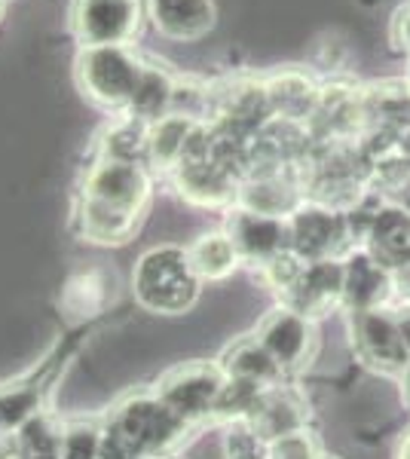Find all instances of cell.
I'll return each mask as SVG.
<instances>
[{"mask_svg":"<svg viewBox=\"0 0 410 459\" xmlns=\"http://www.w3.org/2000/svg\"><path fill=\"white\" fill-rule=\"evenodd\" d=\"M101 432H104V429H99V426H86V423H77V426L65 429L62 459H99Z\"/></svg>","mask_w":410,"mask_h":459,"instance_id":"4316f807","label":"cell"},{"mask_svg":"<svg viewBox=\"0 0 410 459\" xmlns=\"http://www.w3.org/2000/svg\"><path fill=\"white\" fill-rule=\"evenodd\" d=\"M188 251H190L193 270L199 273L203 282H221V279L233 276V270L242 264L240 251H236L233 239L227 236V230H214V233L199 236Z\"/></svg>","mask_w":410,"mask_h":459,"instance_id":"7402d4cb","label":"cell"},{"mask_svg":"<svg viewBox=\"0 0 410 459\" xmlns=\"http://www.w3.org/2000/svg\"><path fill=\"white\" fill-rule=\"evenodd\" d=\"M395 318H398L401 337H405V346H407V352H410V303H401V307L395 309Z\"/></svg>","mask_w":410,"mask_h":459,"instance_id":"1f68e13d","label":"cell"},{"mask_svg":"<svg viewBox=\"0 0 410 459\" xmlns=\"http://www.w3.org/2000/svg\"><path fill=\"white\" fill-rule=\"evenodd\" d=\"M141 68L144 62H138L129 47H83L77 58V80L95 105L126 110L135 95Z\"/></svg>","mask_w":410,"mask_h":459,"instance_id":"3957f363","label":"cell"},{"mask_svg":"<svg viewBox=\"0 0 410 459\" xmlns=\"http://www.w3.org/2000/svg\"><path fill=\"white\" fill-rule=\"evenodd\" d=\"M364 248L389 270H401L410 264V212L386 199L379 205L374 224L364 236Z\"/></svg>","mask_w":410,"mask_h":459,"instance_id":"5bb4252c","label":"cell"},{"mask_svg":"<svg viewBox=\"0 0 410 459\" xmlns=\"http://www.w3.org/2000/svg\"><path fill=\"white\" fill-rule=\"evenodd\" d=\"M353 346L364 365L383 374H405L410 352L401 337L398 318L389 307L353 316Z\"/></svg>","mask_w":410,"mask_h":459,"instance_id":"9c48e42d","label":"cell"},{"mask_svg":"<svg viewBox=\"0 0 410 459\" xmlns=\"http://www.w3.org/2000/svg\"><path fill=\"white\" fill-rule=\"evenodd\" d=\"M218 365L223 368V374L233 377V380H249L257 386H279L282 383V368L275 365V359L266 352V346L260 343L257 334L242 337L221 355Z\"/></svg>","mask_w":410,"mask_h":459,"instance_id":"ffe728a7","label":"cell"},{"mask_svg":"<svg viewBox=\"0 0 410 459\" xmlns=\"http://www.w3.org/2000/svg\"><path fill=\"white\" fill-rule=\"evenodd\" d=\"M80 196L144 218V209L151 203V175H147V166H135V162L99 160L86 172Z\"/></svg>","mask_w":410,"mask_h":459,"instance_id":"52a82bcc","label":"cell"},{"mask_svg":"<svg viewBox=\"0 0 410 459\" xmlns=\"http://www.w3.org/2000/svg\"><path fill=\"white\" fill-rule=\"evenodd\" d=\"M392 276H395V294H398L405 303H410V264L401 266V270H395Z\"/></svg>","mask_w":410,"mask_h":459,"instance_id":"4dcf8cb0","label":"cell"},{"mask_svg":"<svg viewBox=\"0 0 410 459\" xmlns=\"http://www.w3.org/2000/svg\"><path fill=\"white\" fill-rule=\"evenodd\" d=\"M99 459H141V456L135 454V447H132V444L126 441L123 435H117L110 426H104Z\"/></svg>","mask_w":410,"mask_h":459,"instance_id":"f1b7e54d","label":"cell"},{"mask_svg":"<svg viewBox=\"0 0 410 459\" xmlns=\"http://www.w3.org/2000/svg\"><path fill=\"white\" fill-rule=\"evenodd\" d=\"M71 25L83 47H129L141 28V0H74Z\"/></svg>","mask_w":410,"mask_h":459,"instance_id":"8992f818","label":"cell"},{"mask_svg":"<svg viewBox=\"0 0 410 459\" xmlns=\"http://www.w3.org/2000/svg\"><path fill=\"white\" fill-rule=\"evenodd\" d=\"M175 89L178 83L171 80L169 71H162L160 65H144V68H141V80L135 86V95H132L129 108H126L123 114L144 126H153L156 120L171 114V108H175Z\"/></svg>","mask_w":410,"mask_h":459,"instance_id":"44dd1931","label":"cell"},{"mask_svg":"<svg viewBox=\"0 0 410 459\" xmlns=\"http://www.w3.org/2000/svg\"><path fill=\"white\" fill-rule=\"evenodd\" d=\"M343 303V261L340 257H327V261H312L294 288L282 298V307H291L294 313L307 316L316 322L331 307Z\"/></svg>","mask_w":410,"mask_h":459,"instance_id":"7c38bea8","label":"cell"},{"mask_svg":"<svg viewBox=\"0 0 410 459\" xmlns=\"http://www.w3.org/2000/svg\"><path fill=\"white\" fill-rule=\"evenodd\" d=\"M322 459H327V456H322Z\"/></svg>","mask_w":410,"mask_h":459,"instance_id":"d590c367","label":"cell"},{"mask_svg":"<svg viewBox=\"0 0 410 459\" xmlns=\"http://www.w3.org/2000/svg\"><path fill=\"white\" fill-rule=\"evenodd\" d=\"M203 279L193 270L190 251L181 246H156L138 257L132 270V294L147 313L178 316L196 307Z\"/></svg>","mask_w":410,"mask_h":459,"instance_id":"6da1fadb","label":"cell"},{"mask_svg":"<svg viewBox=\"0 0 410 459\" xmlns=\"http://www.w3.org/2000/svg\"><path fill=\"white\" fill-rule=\"evenodd\" d=\"M395 294V276L368 248H353L343 257V307L349 313H371L389 307Z\"/></svg>","mask_w":410,"mask_h":459,"instance_id":"8fae6325","label":"cell"},{"mask_svg":"<svg viewBox=\"0 0 410 459\" xmlns=\"http://www.w3.org/2000/svg\"><path fill=\"white\" fill-rule=\"evenodd\" d=\"M227 236L233 239L242 264H255L264 270L266 264L279 255L291 251L288 218H273V214H257L242 205H233L227 221Z\"/></svg>","mask_w":410,"mask_h":459,"instance_id":"30bf717a","label":"cell"},{"mask_svg":"<svg viewBox=\"0 0 410 459\" xmlns=\"http://www.w3.org/2000/svg\"><path fill=\"white\" fill-rule=\"evenodd\" d=\"M108 426L135 447L141 459L169 456L188 435V423L156 392L132 395L110 413Z\"/></svg>","mask_w":410,"mask_h":459,"instance_id":"7a4b0ae2","label":"cell"},{"mask_svg":"<svg viewBox=\"0 0 410 459\" xmlns=\"http://www.w3.org/2000/svg\"><path fill=\"white\" fill-rule=\"evenodd\" d=\"M264 89H266V99H270L275 120L303 123V126H307L312 120V114H316L318 92H322L310 74H303L297 68L273 74V77L264 83Z\"/></svg>","mask_w":410,"mask_h":459,"instance_id":"9a60e30c","label":"cell"},{"mask_svg":"<svg viewBox=\"0 0 410 459\" xmlns=\"http://www.w3.org/2000/svg\"><path fill=\"white\" fill-rule=\"evenodd\" d=\"M398 459H410V432L405 435V441H401V447H398Z\"/></svg>","mask_w":410,"mask_h":459,"instance_id":"836d02e7","label":"cell"},{"mask_svg":"<svg viewBox=\"0 0 410 459\" xmlns=\"http://www.w3.org/2000/svg\"><path fill=\"white\" fill-rule=\"evenodd\" d=\"M25 459H62L65 429H58L47 413H37L16 432Z\"/></svg>","mask_w":410,"mask_h":459,"instance_id":"d4e9b609","label":"cell"},{"mask_svg":"<svg viewBox=\"0 0 410 459\" xmlns=\"http://www.w3.org/2000/svg\"><path fill=\"white\" fill-rule=\"evenodd\" d=\"M392 40H395V47H398L401 53L410 56V4H405L398 13H395V19H392Z\"/></svg>","mask_w":410,"mask_h":459,"instance_id":"f546056e","label":"cell"},{"mask_svg":"<svg viewBox=\"0 0 410 459\" xmlns=\"http://www.w3.org/2000/svg\"><path fill=\"white\" fill-rule=\"evenodd\" d=\"M322 447H318L316 435H310V429L301 432L282 435V438L270 441V459H322Z\"/></svg>","mask_w":410,"mask_h":459,"instance_id":"83f0119b","label":"cell"},{"mask_svg":"<svg viewBox=\"0 0 410 459\" xmlns=\"http://www.w3.org/2000/svg\"><path fill=\"white\" fill-rule=\"evenodd\" d=\"M156 31L169 40H199L214 25L212 0H151Z\"/></svg>","mask_w":410,"mask_h":459,"instance_id":"e0dca14e","label":"cell"},{"mask_svg":"<svg viewBox=\"0 0 410 459\" xmlns=\"http://www.w3.org/2000/svg\"><path fill=\"white\" fill-rule=\"evenodd\" d=\"M310 420V404L288 386H270L264 389L255 413L249 417V423L264 435L266 441H275L282 435L301 432L307 429Z\"/></svg>","mask_w":410,"mask_h":459,"instance_id":"2e32d148","label":"cell"},{"mask_svg":"<svg viewBox=\"0 0 410 459\" xmlns=\"http://www.w3.org/2000/svg\"><path fill=\"white\" fill-rule=\"evenodd\" d=\"M223 386H227V374H223L221 365L190 361V365L175 368L171 374L162 377L156 395H160L184 423L193 426V423H203V420H214Z\"/></svg>","mask_w":410,"mask_h":459,"instance_id":"277c9868","label":"cell"},{"mask_svg":"<svg viewBox=\"0 0 410 459\" xmlns=\"http://www.w3.org/2000/svg\"><path fill=\"white\" fill-rule=\"evenodd\" d=\"M401 392H405V402L410 404V365L405 368V374H401Z\"/></svg>","mask_w":410,"mask_h":459,"instance_id":"d6a6232c","label":"cell"},{"mask_svg":"<svg viewBox=\"0 0 410 459\" xmlns=\"http://www.w3.org/2000/svg\"><path fill=\"white\" fill-rule=\"evenodd\" d=\"M203 120H193L188 114H169L153 126H147V166L175 172L178 162L188 153V144Z\"/></svg>","mask_w":410,"mask_h":459,"instance_id":"ac0fdd59","label":"cell"},{"mask_svg":"<svg viewBox=\"0 0 410 459\" xmlns=\"http://www.w3.org/2000/svg\"><path fill=\"white\" fill-rule=\"evenodd\" d=\"M364 132L410 138V80H383L362 89Z\"/></svg>","mask_w":410,"mask_h":459,"instance_id":"4fadbf2b","label":"cell"},{"mask_svg":"<svg viewBox=\"0 0 410 459\" xmlns=\"http://www.w3.org/2000/svg\"><path fill=\"white\" fill-rule=\"evenodd\" d=\"M291 251L303 257L307 264L340 257L343 248L353 251V236H349L346 214L322 203H301L288 218Z\"/></svg>","mask_w":410,"mask_h":459,"instance_id":"5b68a950","label":"cell"},{"mask_svg":"<svg viewBox=\"0 0 410 459\" xmlns=\"http://www.w3.org/2000/svg\"><path fill=\"white\" fill-rule=\"evenodd\" d=\"M223 456L227 459H270V441L257 432L249 420L230 423L223 435Z\"/></svg>","mask_w":410,"mask_h":459,"instance_id":"484cf974","label":"cell"},{"mask_svg":"<svg viewBox=\"0 0 410 459\" xmlns=\"http://www.w3.org/2000/svg\"><path fill=\"white\" fill-rule=\"evenodd\" d=\"M257 340L275 359L282 374H297V371H303V368H310L312 355H316V346H318L316 322L294 313L291 307L270 309V313L264 316V322L257 325Z\"/></svg>","mask_w":410,"mask_h":459,"instance_id":"ba28073f","label":"cell"},{"mask_svg":"<svg viewBox=\"0 0 410 459\" xmlns=\"http://www.w3.org/2000/svg\"><path fill=\"white\" fill-rule=\"evenodd\" d=\"M156 459H169V456H156Z\"/></svg>","mask_w":410,"mask_h":459,"instance_id":"e575fe53","label":"cell"},{"mask_svg":"<svg viewBox=\"0 0 410 459\" xmlns=\"http://www.w3.org/2000/svg\"><path fill=\"white\" fill-rule=\"evenodd\" d=\"M49 371H43L37 380L22 383V386L0 392V435H16L31 417H37L40 407V395L47 389Z\"/></svg>","mask_w":410,"mask_h":459,"instance_id":"603a6c76","label":"cell"},{"mask_svg":"<svg viewBox=\"0 0 410 459\" xmlns=\"http://www.w3.org/2000/svg\"><path fill=\"white\" fill-rule=\"evenodd\" d=\"M141 224L138 214L129 212H117L110 205H101L95 199L80 196L77 205V227L80 236L95 246H123L135 236V230Z\"/></svg>","mask_w":410,"mask_h":459,"instance_id":"d6986e66","label":"cell"},{"mask_svg":"<svg viewBox=\"0 0 410 459\" xmlns=\"http://www.w3.org/2000/svg\"><path fill=\"white\" fill-rule=\"evenodd\" d=\"M101 160L117 162H135V166H147V126L123 117L104 132L101 142Z\"/></svg>","mask_w":410,"mask_h":459,"instance_id":"cb8c5ba5","label":"cell"}]
</instances>
